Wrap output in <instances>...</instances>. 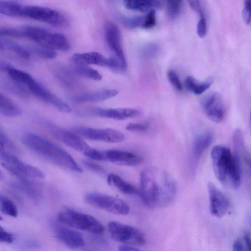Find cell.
<instances>
[{
  "label": "cell",
  "mask_w": 251,
  "mask_h": 251,
  "mask_svg": "<svg viewBox=\"0 0 251 251\" xmlns=\"http://www.w3.org/2000/svg\"><path fill=\"white\" fill-rule=\"evenodd\" d=\"M6 88L7 90L12 92L17 95L21 97H27L28 95V92L23 86V84L15 81L10 79V81L6 83Z\"/></svg>",
  "instance_id": "obj_33"
},
{
  "label": "cell",
  "mask_w": 251,
  "mask_h": 251,
  "mask_svg": "<svg viewBox=\"0 0 251 251\" xmlns=\"http://www.w3.org/2000/svg\"><path fill=\"white\" fill-rule=\"evenodd\" d=\"M107 228L112 238L123 244L139 247L146 243L144 234L132 226L111 221L108 224Z\"/></svg>",
  "instance_id": "obj_7"
},
{
  "label": "cell",
  "mask_w": 251,
  "mask_h": 251,
  "mask_svg": "<svg viewBox=\"0 0 251 251\" xmlns=\"http://www.w3.org/2000/svg\"><path fill=\"white\" fill-rule=\"evenodd\" d=\"M157 52V48L154 45H150L146 47L142 51V55L146 58L154 57Z\"/></svg>",
  "instance_id": "obj_41"
},
{
  "label": "cell",
  "mask_w": 251,
  "mask_h": 251,
  "mask_svg": "<svg viewBox=\"0 0 251 251\" xmlns=\"http://www.w3.org/2000/svg\"><path fill=\"white\" fill-rule=\"evenodd\" d=\"M213 82L212 77H209L204 81H199L191 76H187L185 80L186 88L196 95H201L207 90Z\"/></svg>",
  "instance_id": "obj_26"
},
{
  "label": "cell",
  "mask_w": 251,
  "mask_h": 251,
  "mask_svg": "<svg viewBox=\"0 0 251 251\" xmlns=\"http://www.w3.org/2000/svg\"><path fill=\"white\" fill-rule=\"evenodd\" d=\"M201 104L206 115L210 120L217 123L222 121L224 109L222 98L218 93L207 94L202 99Z\"/></svg>",
  "instance_id": "obj_15"
},
{
  "label": "cell",
  "mask_w": 251,
  "mask_h": 251,
  "mask_svg": "<svg viewBox=\"0 0 251 251\" xmlns=\"http://www.w3.org/2000/svg\"><path fill=\"white\" fill-rule=\"evenodd\" d=\"M30 53H32L37 56L48 59L54 58L56 56V53L55 50H50L41 46L30 47L27 48Z\"/></svg>",
  "instance_id": "obj_32"
},
{
  "label": "cell",
  "mask_w": 251,
  "mask_h": 251,
  "mask_svg": "<svg viewBox=\"0 0 251 251\" xmlns=\"http://www.w3.org/2000/svg\"><path fill=\"white\" fill-rule=\"evenodd\" d=\"M0 157L2 162L1 165L9 172L21 178L25 177L44 178L45 175L39 168L25 163L20 160L16 156L0 150Z\"/></svg>",
  "instance_id": "obj_9"
},
{
  "label": "cell",
  "mask_w": 251,
  "mask_h": 251,
  "mask_svg": "<svg viewBox=\"0 0 251 251\" xmlns=\"http://www.w3.org/2000/svg\"><path fill=\"white\" fill-rule=\"evenodd\" d=\"M177 190L176 180L166 171L150 166L141 172L139 196L148 207H167L175 200Z\"/></svg>",
  "instance_id": "obj_1"
},
{
  "label": "cell",
  "mask_w": 251,
  "mask_h": 251,
  "mask_svg": "<svg viewBox=\"0 0 251 251\" xmlns=\"http://www.w3.org/2000/svg\"><path fill=\"white\" fill-rule=\"evenodd\" d=\"M244 21L248 25H251V0H245V6L242 11Z\"/></svg>",
  "instance_id": "obj_39"
},
{
  "label": "cell",
  "mask_w": 251,
  "mask_h": 251,
  "mask_svg": "<svg viewBox=\"0 0 251 251\" xmlns=\"http://www.w3.org/2000/svg\"><path fill=\"white\" fill-rule=\"evenodd\" d=\"M73 72L77 75L95 80H100L102 76L97 70L86 64H76L73 68Z\"/></svg>",
  "instance_id": "obj_28"
},
{
  "label": "cell",
  "mask_w": 251,
  "mask_h": 251,
  "mask_svg": "<svg viewBox=\"0 0 251 251\" xmlns=\"http://www.w3.org/2000/svg\"><path fill=\"white\" fill-rule=\"evenodd\" d=\"M182 0H167L168 11L170 15L175 17L180 12Z\"/></svg>",
  "instance_id": "obj_36"
},
{
  "label": "cell",
  "mask_w": 251,
  "mask_h": 251,
  "mask_svg": "<svg viewBox=\"0 0 251 251\" xmlns=\"http://www.w3.org/2000/svg\"><path fill=\"white\" fill-rule=\"evenodd\" d=\"M84 154L89 158L94 160H105L104 151L90 148Z\"/></svg>",
  "instance_id": "obj_37"
},
{
  "label": "cell",
  "mask_w": 251,
  "mask_h": 251,
  "mask_svg": "<svg viewBox=\"0 0 251 251\" xmlns=\"http://www.w3.org/2000/svg\"><path fill=\"white\" fill-rule=\"evenodd\" d=\"M207 190L211 214L219 218L224 216L229 208L228 199L212 182H208Z\"/></svg>",
  "instance_id": "obj_14"
},
{
  "label": "cell",
  "mask_w": 251,
  "mask_h": 251,
  "mask_svg": "<svg viewBox=\"0 0 251 251\" xmlns=\"http://www.w3.org/2000/svg\"><path fill=\"white\" fill-rule=\"evenodd\" d=\"M73 131L86 139L107 143H119L125 139V135L120 131L112 128H97L75 126Z\"/></svg>",
  "instance_id": "obj_10"
},
{
  "label": "cell",
  "mask_w": 251,
  "mask_h": 251,
  "mask_svg": "<svg viewBox=\"0 0 251 251\" xmlns=\"http://www.w3.org/2000/svg\"><path fill=\"white\" fill-rule=\"evenodd\" d=\"M85 201L95 207L116 215H125L129 212L128 204L123 200L98 193H88Z\"/></svg>",
  "instance_id": "obj_8"
},
{
  "label": "cell",
  "mask_w": 251,
  "mask_h": 251,
  "mask_svg": "<svg viewBox=\"0 0 251 251\" xmlns=\"http://www.w3.org/2000/svg\"><path fill=\"white\" fill-rule=\"evenodd\" d=\"M83 164L87 168L93 172L97 173H103L104 172V170L102 167L96 163L84 161Z\"/></svg>",
  "instance_id": "obj_45"
},
{
  "label": "cell",
  "mask_w": 251,
  "mask_h": 251,
  "mask_svg": "<svg viewBox=\"0 0 251 251\" xmlns=\"http://www.w3.org/2000/svg\"><path fill=\"white\" fill-rule=\"evenodd\" d=\"M119 250L121 251H138L139 249L135 248V246L127 244H123L119 246Z\"/></svg>",
  "instance_id": "obj_46"
},
{
  "label": "cell",
  "mask_w": 251,
  "mask_h": 251,
  "mask_svg": "<svg viewBox=\"0 0 251 251\" xmlns=\"http://www.w3.org/2000/svg\"><path fill=\"white\" fill-rule=\"evenodd\" d=\"M233 154L241 162V156L244 150L243 136L242 131L237 128L233 135Z\"/></svg>",
  "instance_id": "obj_29"
},
{
  "label": "cell",
  "mask_w": 251,
  "mask_h": 251,
  "mask_svg": "<svg viewBox=\"0 0 251 251\" xmlns=\"http://www.w3.org/2000/svg\"><path fill=\"white\" fill-rule=\"evenodd\" d=\"M71 59L76 64L95 65L105 67L107 62V58L95 51L75 53Z\"/></svg>",
  "instance_id": "obj_21"
},
{
  "label": "cell",
  "mask_w": 251,
  "mask_h": 251,
  "mask_svg": "<svg viewBox=\"0 0 251 251\" xmlns=\"http://www.w3.org/2000/svg\"><path fill=\"white\" fill-rule=\"evenodd\" d=\"M105 160L113 163L125 166H137L143 161V158L139 155L118 150H108L104 151Z\"/></svg>",
  "instance_id": "obj_17"
},
{
  "label": "cell",
  "mask_w": 251,
  "mask_h": 251,
  "mask_svg": "<svg viewBox=\"0 0 251 251\" xmlns=\"http://www.w3.org/2000/svg\"><path fill=\"white\" fill-rule=\"evenodd\" d=\"M213 140L211 132L206 131L198 135L194 142L191 154V162L193 168H196L201 156L209 147Z\"/></svg>",
  "instance_id": "obj_19"
},
{
  "label": "cell",
  "mask_w": 251,
  "mask_h": 251,
  "mask_svg": "<svg viewBox=\"0 0 251 251\" xmlns=\"http://www.w3.org/2000/svg\"><path fill=\"white\" fill-rule=\"evenodd\" d=\"M0 114L8 117H15L22 115L21 109L10 99L0 94Z\"/></svg>",
  "instance_id": "obj_25"
},
{
  "label": "cell",
  "mask_w": 251,
  "mask_h": 251,
  "mask_svg": "<svg viewBox=\"0 0 251 251\" xmlns=\"http://www.w3.org/2000/svg\"><path fill=\"white\" fill-rule=\"evenodd\" d=\"M58 220L70 227L95 234H101L102 225L91 215L72 210H66L57 216Z\"/></svg>",
  "instance_id": "obj_6"
},
{
  "label": "cell",
  "mask_w": 251,
  "mask_h": 251,
  "mask_svg": "<svg viewBox=\"0 0 251 251\" xmlns=\"http://www.w3.org/2000/svg\"><path fill=\"white\" fill-rule=\"evenodd\" d=\"M27 87L34 96L51 105L58 110L64 113H70L71 107L65 102L49 91L34 79Z\"/></svg>",
  "instance_id": "obj_13"
},
{
  "label": "cell",
  "mask_w": 251,
  "mask_h": 251,
  "mask_svg": "<svg viewBox=\"0 0 251 251\" xmlns=\"http://www.w3.org/2000/svg\"><path fill=\"white\" fill-rule=\"evenodd\" d=\"M190 7L195 11L200 17L204 16L200 0H187Z\"/></svg>",
  "instance_id": "obj_43"
},
{
  "label": "cell",
  "mask_w": 251,
  "mask_h": 251,
  "mask_svg": "<svg viewBox=\"0 0 251 251\" xmlns=\"http://www.w3.org/2000/svg\"><path fill=\"white\" fill-rule=\"evenodd\" d=\"M207 31V25L204 15L200 17L197 26V32L201 38H203Z\"/></svg>",
  "instance_id": "obj_40"
},
{
  "label": "cell",
  "mask_w": 251,
  "mask_h": 251,
  "mask_svg": "<svg viewBox=\"0 0 251 251\" xmlns=\"http://www.w3.org/2000/svg\"><path fill=\"white\" fill-rule=\"evenodd\" d=\"M0 11L2 14L7 16L27 18L57 26H64L68 24L67 18L62 13L41 6L3 1L0 4Z\"/></svg>",
  "instance_id": "obj_4"
},
{
  "label": "cell",
  "mask_w": 251,
  "mask_h": 251,
  "mask_svg": "<svg viewBox=\"0 0 251 251\" xmlns=\"http://www.w3.org/2000/svg\"><path fill=\"white\" fill-rule=\"evenodd\" d=\"M233 248L234 251H251V234L249 232H244L235 240Z\"/></svg>",
  "instance_id": "obj_31"
},
{
  "label": "cell",
  "mask_w": 251,
  "mask_h": 251,
  "mask_svg": "<svg viewBox=\"0 0 251 251\" xmlns=\"http://www.w3.org/2000/svg\"><path fill=\"white\" fill-rule=\"evenodd\" d=\"M124 4L128 9L142 12H148L160 5L159 0H124Z\"/></svg>",
  "instance_id": "obj_24"
},
{
  "label": "cell",
  "mask_w": 251,
  "mask_h": 251,
  "mask_svg": "<svg viewBox=\"0 0 251 251\" xmlns=\"http://www.w3.org/2000/svg\"><path fill=\"white\" fill-rule=\"evenodd\" d=\"M22 141L30 150L54 164L74 172H83L81 167L70 154L47 139L33 133H28L23 135Z\"/></svg>",
  "instance_id": "obj_2"
},
{
  "label": "cell",
  "mask_w": 251,
  "mask_h": 251,
  "mask_svg": "<svg viewBox=\"0 0 251 251\" xmlns=\"http://www.w3.org/2000/svg\"><path fill=\"white\" fill-rule=\"evenodd\" d=\"M0 211L6 215L16 217L18 215V210L14 203L9 198L4 196H0Z\"/></svg>",
  "instance_id": "obj_30"
},
{
  "label": "cell",
  "mask_w": 251,
  "mask_h": 251,
  "mask_svg": "<svg viewBox=\"0 0 251 251\" xmlns=\"http://www.w3.org/2000/svg\"><path fill=\"white\" fill-rule=\"evenodd\" d=\"M56 238L66 246L74 249L83 247L85 241L82 235L73 229L57 226L55 228Z\"/></svg>",
  "instance_id": "obj_18"
},
{
  "label": "cell",
  "mask_w": 251,
  "mask_h": 251,
  "mask_svg": "<svg viewBox=\"0 0 251 251\" xmlns=\"http://www.w3.org/2000/svg\"><path fill=\"white\" fill-rule=\"evenodd\" d=\"M126 130L134 131H145L149 128V126L145 124L130 123L126 126Z\"/></svg>",
  "instance_id": "obj_42"
},
{
  "label": "cell",
  "mask_w": 251,
  "mask_h": 251,
  "mask_svg": "<svg viewBox=\"0 0 251 251\" xmlns=\"http://www.w3.org/2000/svg\"><path fill=\"white\" fill-rule=\"evenodd\" d=\"M0 46V49L10 50L23 59H28L30 57V53L27 48H24L12 41L1 38Z\"/></svg>",
  "instance_id": "obj_27"
},
{
  "label": "cell",
  "mask_w": 251,
  "mask_h": 251,
  "mask_svg": "<svg viewBox=\"0 0 251 251\" xmlns=\"http://www.w3.org/2000/svg\"><path fill=\"white\" fill-rule=\"evenodd\" d=\"M107 182L116 187L119 191L127 195H139V190L135 186L123 179L117 175L110 174L107 177Z\"/></svg>",
  "instance_id": "obj_23"
},
{
  "label": "cell",
  "mask_w": 251,
  "mask_h": 251,
  "mask_svg": "<svg viewBox=\"0 0 251 251\" xmlns=\"http://www.w3.org/2000/svg\"><path fill=\"white\" fill-rule=\"evenodd\" d=\"M0 68L13 80L26 86L34 79L29 74L12 67L7 63H1Z\"/></svg>",
  "instance_id": "obj_22"
},
{
  "label": "cell",
  "mask_w": 251,
  "mask_h": 251,
  "mask_svg": "<svg viewBox=\"0 0 251 251\" xmlns=\"http://www.w3.org/2000/svg\"><path fill=\"white\" fill-rule=\"evenodd\" d=\"M118 93L115 89L100 90L77 95L73 98V100L76 103L101 101L116 96Z\"/></svg>",
  "instance_id": "obj_20"
},
{
  "label": "cell",
  "mask_w": 251,
  "mask_h": 251,
  "mask_svg": "<svg viewBox=\"0 0 251 251\" xmlns=\"http://www.w3.org/2000/svg\"><path fill=\"white\" fill-rule=\"evenodd\" d=\"M168 79L177 91L182 90L181 82L176 74L173 70H169L167 73Z\"/></svg>",
  "instance_id": "obj_38"
},
{
  "label": "cell",
  "mask_w": 251,
  "mask_h": 251,
  "mask_svg": "<svg viewBox=\"0 0 251 251\" xmlns=\"http://www.w3.org/2000/svg\"><path fill=\"white\" fill-rule=\"evenodd\" d=\"M78 114L83 116H97L116 120H125L139 116L140 112L137 109L129 108L94 107L80 110L78 111Z\"/></svg>",
  "instance_id": "obj_12"
},
{
  "label": "cell",
  "mask_w": 251,
  "mask_h": 251,
  "mask_svg": "<svg viewBox=\"0 0 251 251\" xmlns=\"http://www.w3.org/2000/svg\"><path fill=\"white\" fill-rule=\"evenodd\" d=\"M248 222L250 227H251V213L248 216Z\"/></svg>",
  "instance_id": "obj_47"
},
{
  "label": "cell",
  "mask_w": 251,
  "mask_h": 251,
  "mask_svg": "<svg viewBox=\"0 0 251 251\" xmlns=\"http://www.w3.org/2000/svg\"><path fill=\"white\" fill-rule=\"evenodd\" d=\"M211 156L214 172L218 180L229 187L238 189L241 182V162L229 148L220 145L212 148Z\"/></svg>",
  "instance_id": "obj_3"
},
{
  "label": "cell",
  "mask_w": 251,
  "mask_h": 251,
  "mask_svg": "<svg viewBox=\"0 0 251 251\" xmlns=\"http://www.w3.org/2000/svg\"><path fill=\"white\" fill-rule=\"evenodd\" d=\"M14 37L27 38L39 46L53 50L66 51L70 48V42L64 35L36 26L26 25L21 28L15 27Z\"/></svg>",
  "instance_id": "obj_5"
},
{
  "label": "cell",
  "mask_w": 251,
  "mask_h": 251,
  "mask_svg": "<svg viewBox=\"0 0 251 251\" xmlns=\"http://www.w3.org/2000/svg\"><path fill=\"white\" fill-rule=\"evenodd\" d=\"M250 120H251V113H250Z\"/></svg>",
  "instance_id": "obj_48"
},
{
  "label": "cell",
  "mask_w": 251,
  "mask_h": 251,
  "mask_svg": "<svg viewBox=\"0 0 251 251\" xmlns=\"http://www.w3.org/2000/svg\"><path fill=\"white\" fill-rule=\"evenodd\" d=\"M0 242L6 243H11L14 241V236L7 232L1 226L0 227Z\"/></svg>",
  "instance_id": "obj_44"
},
{
  "label": "cell",
  "mask_w": 251,
  "mask_h": 251,
  "mask_svg": "<svg viewBox=\"0 0 251 251\" xmlns=\"http://www.w3.org/2000/svg\"><path fill=\"white\" fill-rule=\"evenodd\" d=\"M45 124L51 135L69 147L83 153L90 149L89 146L75 132L63 129L50 123Z\"/></svg>",
  "instance_id": "obj_11"
},
{
  "label": "cell",
  "mask_w": 251,
  "mask_h": 251,
  "mask_svg": "<svg viewBox=\"0 0 251 251\" xmlns=\"http://www.w3.org/2000/svg\"><path fill=\"white\" fill-rule=\"evenodd\" d=\"M156 23V13L155 10L152 9L147 12V14L144 16L142 27L151 28L154 27Z\"/></svg>",
  "instance_id": "obj_35"
},
{
  "label": "cell",
  "mask_w": 251,
  "mask_h": 251,
  "mask_svg": "<svg viewBox=\"0 0 251 251\" xmlns=\"http://www.w3.org/2000/svg\"><path fill=\"white\" fill-rule=\"evenodd\" d=\"M104 33L108 46L115 53L123 66L126 68V60L121 45L119 28L114 23L108 22L104 25Z\"/></svg>",
  "instance_id": "obj_16"
},
{
  "label": "cell",
  "mask_w": 251,
  "mask_h": 251,
  "mask_svg": "<svg viewBox=\"0 0 251 251\" xmlns=\"http://www.w3.org/2000/svg\"><path fill=\"white\" fill-rule=\"evenodd\" d=\"M144 17L138 16L132 17H127L122 20L123 24L126 27L134 28L141 27L143 23Z\"/></svg>",
  "instance_id": "obj_34"
}]
</instances>
